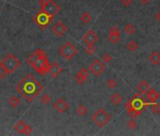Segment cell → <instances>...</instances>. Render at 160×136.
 <instances>
[{"mask_svg": "<svg viewBox=\"0 0 160 136\" xmlns=\"http://www.w3.org/2000/svg\"><path fill=\"white\" fill-rule=\"evenodd\" d=\"M17 92L28 102H32L43 92V86L32 74H28L16 85Z\"/></svg>", "mask_w": 160, "mask_h": 136, "instance_id": "obj_1", "label": "cell"}, {"mask_svg": "<svg viewBox=\"0 0 160 136\" xmlns=\"http://www.w3.org/2000/svg\"><path fill=\"white\" fill-rule=\"evenodd\" d=\"M27 64H29L41 76H44L50 68V63L43 49H36L27 59Z\"/></svg>", "mask_w": 160, "mask_h": 136, "instance_id": "obj_2", "label": "cell"}, {"mask_svg": "<svg viewBox=\"0 0 160 136\" xmlns=\"http://www.w3.org/2000/svg\"><path fill=\"white\" fill-rule=\"evenodd\" d=\"M4 68L6 69L7 71V74L8 75H9V74H12L16 69H18L21 65V60L16 57L14 56L12 53L9 52L7 53V55L1 60V61H0Z\"/></svg>", "mask_w": 160, "mask_h": 136, "instance_id": "obj_3", "label": "cell"}, {"mask_svg": "<svg viewBox=\"0 0 160 136\" xmlns=\"http://www.w3.org/2000/svg\"><path fill=\"white\" fill-rule=\"evenodd\" d=\"M91 119L98 128L102 129L105 126H106V124L110 121V119H111V115H110L105 109L100 108L92 115Z\"/></svg>", "mask_w": 160, "mask_h": 136, "instance_id": "obj_4", "label": "cell"}, {"mask_svg": "<svg viewBox=\"0 0 160 136\" xmlns=\"http://www.w3.org/2000/svg\"><path fill=\"white\" fill-rule=\"evenodd\" d=\"M58 54L70 61L78 54V49L73 43L67 42L58 48Z\"/></svg>", "mask_w": 160, "mask_h": 136, "instance_id": "obj_5", "label": "cell"}, {"mask_svg": "<svg viewBox=\"0 0 160 136\" xmlns=\"http://www.w3.org/2000/svg\"><path fill=\"white\" fill-rule=\"evenodd\" d=\"M54 20V16H51L43 11H40L37 14L33 16V21L36 23L37 26H39L40 28H45L48 25H50Z\"/></svg>", "mask_w": 160, "mask_h": 136, "instance_id": "obj_6", "label": "cell"}, {"mask_svg": "<svg viewBox=\"0 0 160 136\" xmlns=\"http://www.w3.org/2000/svg\"><path fill=\"white\" fill-rule=\"evenodd\" d=\"M40 7H41L42 11L45 12V14L51 15V16H55L60 10V7L56 3L55 0H46L44 4Z\"/></svg>", "mask_w": 160, "mask_h": 136, "instance_id": "obj_7", "label": "cell"}, {"mask_svg": "<svg viewBox=\"0 0 160 136\" xmlns=\"http://www.w3.org/2000/svg\"><path fill=\"white\" fill-rule=\"evenodd\" d=\"M89 71L95 77H99L106 71V64L100 60H94L89 66Z\"/></svg>", "mask_w": 160, "mask_h": 136, "instance_id": "obj_8", "label": "cell"}, {"mask_svg": "<svg viewBox=\"0 0 160 136\" xmlns=\"http://www.w3.org/2000/svg\"><path fill=\"white\" fill-rule=\"evenodd\" d=\"M51 31L57 37H63L67 33L68 28L62 21H57L52 26Z\"/></svg>", "mask_w": 160, "mask_h": 136, "instance_id": "obj_9", "label": "cell"}, {"mask_svg": "<svg viewBox=\"0 0 160 136\" xmlns=\"http://www.w3.org/2000/svg\"><path fill=\"white\" fill-rule=\"evenodd\" d=\"M13 130L16 132L20 133V134H27V135L31 134L32 131H33L32 127L29 124H28V123L23 121V120H20L16 123V124L14 125V127H13Z\"/></svg>", "mask_w": 160, "mask_h": 136, "instance_id": "obj_10", "label": "cell"}, {"mask_svg": "<svg viewBox=\"0 0 160 136\" xmlns=\"http://www.w3.org/2000/svg\"><path fill=\"white\" fill-rule=\"evenodd\" d=\"M53 108L57 111L58 114H65L69 110L70 106H69V103L66 101L65 98L59 97L58 99L53 104Z\"/></svg>", "mask_w": 160, "mask_h": 136, "instance_id": "obj_11", "label": "cell"}, {"mask_svg": "<svg viewBox=\"0 0 160 136\" xmlns=\"http://www.w3.org/2000/svg\"><path fill=\"white\" fill-rule=\"evenodd\" d=\"M89 76H90V71L85 68V67H82L79 69V71L76 73V75L75 77V81L78 84V85H83L86 81L88 80L89 79Z\"/></svg>", "mask_w": 160, "mask_h": 136, "instance_id": "obj_12", "label": "cell"}, {"mask_svg": "<svg viewBox=\"0 0 160 136\" xmlns=\"http://www.w3.org/2000/svg\"><path fill=\"white\" fill-rule=\"evenodd\" d=\"M121 39V31L120 29L117 27H112L110 28L108 30V35H107V40L110 44L115 45L117 44Z\"/></svg>", "mask_w": 160, "mask_h": 136, "instance_id": "obj_13", "label": "cell"}, {"mask_svg": "<svg viewBox=\"0 0 160 136\" xmlns=\"http://www.w3.org/2000/svg\"><path fill=\"white\" fill-rule=\"evenodd\" d=\"M82 40L85 44H87V45H94L95 43L98 42V40H99V37L97 36V34L95 33L94 30L90 29L83 36Z\"/></svg>", "mask_w": 160, "mask_h": 136, "instance_id": "obj_14", "label": "cell"}, {"mask_svg": "<svg viewBox=\"0 0 160 136\" xmlns=\"http://www.w3.org/2000/svg\"><path fill=\"white\" fill-rule=\"evenodd\" d=\"M62 72H63V68L61 67L57 61H53L50 64V68H49V71H48V73L50 74L52 78H58Z\"/></svg>", "mask_w": 160, "mask_h": 136, "instance_id": "obj_15", "label": "cell"}, {"mask_svg": "<svg viewBox=\"0 0 160 136\" xmlns=\"http://www.w3.org/2000/svg\"><path fill=\"white\" fill-rule=\"evenodd\" d=\"M146 97L151 102H156L160 98V93L155 89H150L146 93Z\"/></svg>", "mask_w": 160, "mask_h": 136, "instance_id": "obj_16", "label": "cell"}, {"mask_svg": "<svg viewBox=\"0 0 160 136\" xmlns=\"http://www.w3.org/2000/svg\"><path fill=\"white\" fill-rule=\"evenodd\" d=\"M109 100H110V102H111L112 105L119 106L122 102V100H124V98H122V96H121V95L120 93L115 92V93H113L111 95L109 96Z\"/></svg>", "mask_w": 160, "mask_h": 136, "instance_id": "obj_17", "label": "cell"}, {"mask_svg": "<svg viewBox=\"0 0 160 136\" xmlns=\"http://www.w3.org/2000/svg\"><path fill=\"white\" fill-rule=\"evenodd\" d=\"M137 89H138L140 94H146L151 88H150V84H149L148 81H147V80H141L138 84Z\"/></svg>", "mask_w": 160, "mask_h": 136, "instance_id": "obj_18", "label": "cell"}, {"mask_svg": "<svg viewBox=\"0 0 160 136\" xmlns=\"http://www.w3.org/2000/svg\"><path fill=\"white\" fill-rule=\"evenodd\" d=\"M149 61L154 65H158L160 64V53L158 51H154L149 56Z\"/></svg>", "mask_w": 160, "mask_h": 136, "instance_id": "obj_19", "label": "cell"}, {"mask_svg": "<svg viewBox=\"0 0 160 136\" xmlns=\"http://www.w3.org/2000/svg\"><path fill=\"white\" fill-rule=\"evenodd\" d=\"M9 105L12 108V109H16L20 104H21V98L19 96L16 95H11L9 98Z\"/></svg>", "mask_w": 160, "mask_h": 136, "instance_id": "obj_20", "label": "cell"}, {"mask_svg": "<svg viewBox=\"0 0 160 136\" xmlns=\"http://www.w3.org/2000/svg\"><path fill=\"white\" fill-rule=\"evenodd\" d=\"M76 113L80 117H84V116H86V115H88L89 109H88L87 106H85V105H83V104H79V105L77 106L76 110Z\"/></svg>", "mask_w": 160, "mask_h": 136, "instance_id": "obj_21", "label": "cell"}, {"mask_svg": "<svg viewBox=\"0 0 160 136\" xmlns=\"http://www.w3.org/2000/svg\"><path fill=\"white\" fill-rule=\"evenodd\" d=\"M124 32L126 35H133L135 32H136V27H135L134 25L131 24V23H127V24L125 25V27H124Z\"/></svg>", "mask_w": 160, "mask_h": 136, "instance_id": "obj_22", "label": "cell"}, {"mask_svg": "<svg viewBox=\"0 0 160 136\" xmlns=\"http://www.w3.org/2000/svg\"><path fill=\"white\" fill-rule=\"evenodd\" d=\"M80 20L82 21L83 24L88 25V24H90L91 22L92 16H91V14H90L89 11H84L83 14H81V16H80Z\"/></svg>", "mask_w": 160, "mask_h": 136, "instance_id": "obj_23", "label": "cell"}, {"mask_svg": "<svg viewBox=\"0 0 160 136\" xmlns=\"http://www.w3.org/2000/svg\"><path fill=\"white\" fill-rule=\"evenodd\" d=\"M139 47H140L139 43L136 42V41H134V40L129 41V42L127 43V45H126V48L128 49V50H129L130 52H135L136 50H138Z\"/></svg>", "mask_w": 160, "mask_h": 136, "instance_id": "obj_24", "label": "cell"}, {"mask_svg": "<svg viewBox=\"0 0 160 136\" xmlns=\"http://www.w3.org/2000/svg\"><path fill=\"white\" fill-rule=\"evenodd\" d=\"M127 112H128L129 116H130L131 118H133V119L138 118V117L140 116V115L141 114V111H140V110L136 109V108H134V107H132V108H130L129 110H127Z\"/></svg>", "mask_w": 160, "mask_h": 136, "instance_id": "obj_25", "label": "cell"}, {"mask_svg": "<svg viewBox=\"0 0 160 136\" xmlns=\"http://www.w3.org/2000/svg\"><path fill=\"white\" fill-rule=\"evenodd\" d=\"M40 100H41V102H42L43 104H44V105H49V104H50V102L52 101V98H51V96L49 95L48 94H43V95L41 96Z\"/></svg>", "mask_w": 160, "mask_h": 136, "instance_id": "obj_26", "label": "cell"}, {"mask_svg": "<svg viewBox=\"0 0 160 136\" xmlns=\"http://www.w3.org/2000/svg\"><path fill=\"white\" fill-rule=\"evenodd\" d=\"M106 86H107L108 89L113 90V89H115L117 86H118V82H117V80L115 79H109L106 81Z\"/></svg>", "mask_w": 160, "mask_h": 136, "instance_id": "obj_27", "label": "cell"}, {"mask_svg": "<svg viewBox=\"0 0 160 136\" xmlns=\"http://www.w3.org/2000/svg\"><path fill=\"white\" fill-rule=\"evenodd\" d=\"M150 110H151V113H153V114H154V115L160 114V104L155 103V102H153V103L151 104Z\"/></svg>", "mask_w": 160, "mask_h": 136, "instance_id": "obj_28", "label": "cell"}, {"mask_svg": "<svg viewBox=\"0 0 160 136\" xmlns=\"http://www.w3.org/2000/svg\"><path fill=\"white\" fill-rule=\"evenodd\" d=\"M85 52L88 55H92L96 52V48L94 46V45H87L85 48Z\"/></svg>", "mask_w": 160, "mask_h": 136, "instance_id": "obj_29", "label": "cell"}, {"mask_svg": "<svg viewBox=\"0 0 160 136\" xmlns=\"http://www.w3.org/2000/svg\"><path fill=\"white\" fill-rule=\"evenodd\" d=\"M112 60H113L112 56L110 55V54H108V53H106V54H104V55L102 56V61H103L104 64H109V63H111Z\"/></svg>", "mask_w": 160, "mask_h": 136, "instance_id": "obj_30", "label": "cell"}, {"mask_svg": "<svg viewBox=\"0 0 160 136\" xmlns=\"http://www.w3.org/2000/svg\"><path fill=\"white\" fill-rule=\"evenodd\" d=\"M127 127H128L129 130H136L137 127H138V124H137V122L135 121V119L132 118L131 120L128 121V123H127Z\"/></svg>", "mask_w": 160, "mask_h": 136, "instance_id": "obj_31", "label": "cell"}, {"mask_svg": "<svg viewBox=\"0 0 160 136\" xmlns=\"http://www.w3.org/2000/svg\"><path fill=\"white\" fill-rule=\"evenodd\" d=\"M8 75L7 74V71H6V69L4 68V66H3V64L0 63V80H3L6 76Z\"/></svg>", "mask_w": 160, "mask_h": 136, "instance_id": "obj_32", "label": "cell"}, {"mask_svg": "<svg viewBox=\"0 0 160 136\" xmlns=\"http://www.w3.org/2000/svg\"><path fill=\"white\" fill-rule=\"evenodd\" d=\"M121 5L124 6V7L128 8L129 6H131V5H132V3H133V0H121Z\"/></svg>", "mask_w": 160, "mask_h": 136, "instance_id": "obj_33", "label": "cell"}, {"mask_svg": "<svg viewBox=\"0 0 160 136\" xmlns=\"http://www.w3.org/2000/svg\"><path fill=\"white\" fill-rule=\"evenodd\" d=\"M138 1L140 4H142V5H147V4H149L152 1V0H138Z\"/></svg>", "mask_w": 160, "mask_h": 136, "instance_id": "obj_34", "label": "cell"}, {"mask_svg": "<svg viewBox=\"0 0 160 136\" xmlns=\"http://www.w3.org/2000/svg\"><path fill=\"white\" fill-rule=\"evenodd\" d=\"M154 18H155V20L157 21V22H159L160 23V10H158L156 14H154Z\"/></svg>", "mask_w": 160, "mask_h": 136, "instance_id": "obj_35", "label": "cell"}, {"mask_svg": "<svg viewBox=\"0 0 160 136\" xmlns=\"http://www.w3.org/2000/svg\"><path fill=\"white\" fill-rule=\"evenodd\" d=\"M46 1V0H39L38 1V4L40 5V6H42V5H43L44 4V2Z\"/></svg>", "mask_w": 160, "mask_h": 136, "instance_id": "obj_36", "label": "cell"}]
</instances>
